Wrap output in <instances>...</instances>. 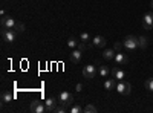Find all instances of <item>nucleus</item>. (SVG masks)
Masks as SVG:
<instances>
[{
	"mask_svg": "<svg viewBox=\"0 0 153 113\" xmlns=\"http://www.w3.org/2000/svg\"><path fill=\"white\" fill-rule=\"evenodd\" d=\"M76 47H78V49H80L81 52H84L87 46H86V43H84V41H80V43H78V46H76Z\"/></svg>",
	"mask_w": 153,
	"mask_h": 113,
	"instance_id": "bb28decb",
	"label": "nucleus"
},
{
	"mask_svg": "<svg viewBox=\"0 0 153 113\" xmlns=\"http://www.w3.org/2000/svg\"><path fill=\"white\" fill-rule=\"evenodd\" d=\"M95 112H97V107L95 106H92V104L84 106V113H95Z\"/></svg>",
	"mask_w": 153,
	"mask_h": 113,
	"instance_id": "412c9836",
	"label": "nucleus"
},
{
	"mask_svg": "<svg viewBox=\"0 0 153 113\" xmlns=\"http://www.w3.org/2000/svg\"><path fill=\"white\" fill-rule=\"evenodd\" d=\"M14 29H16L17 32H23V31H25V24H23L22 21H17L16 26H14Z\"/></svg>",
	"mask_w": 153,
	"mask_h": 113,
	"instance_id": "393cba45",
	"label": "nucleus"
},
{
	"mask_svg": "<svg viewBox=\"0 0 153 113\" xmlns=\"http://www.w3.org/2000/svg\"><path fill=\"white\" fill-rule=\"evenodd\" d=\"M81 89H83V86H81V84H76V90H78V92H80Z\"/></svg>",
	"mask_w": 153,
	"mask_h": 113,
	"instance_id": "cd10ccee",
	"label": "nucleus"
},
{
	"mask_svg": "<svg viewBox=\"0 0 153 113\" xmlns=\"http://www.w3.org/2000/svg\"><path fill=\"white\" fill-rule=\"evenodd\" d=\"M152 8H153V0H152Z\"/></svg>",
	"mask_w": 153,
	"mask_h": 113,
	"instance_id": "c85d7f7f",
	"label": "nucleus"
},
{
	"mask_svg": "<svg viewBox=\"0 0 153 113\" xmlns=\"http://www.w3.org/2000/svg\"><path fill=\"white\" fill-rule=\"evenodd\" d=\"M78 43H80V41L76 40L75 37H71V38L68 40V46H69V47H72V49H74V47H76V46H78Z\"/></svg>",
	"mask_w": 153,
	"mask_h": 113,
	"instance_id": "aec40b11",
	"label": "nucleus"
},
{
	"mask_svg": "<svg viewBox=\"0 0 153 113\" xmlns=\"http://www.w3.org/2000/svg\"><path fill=\"white\" fill-rule=\"evenodd\" d=\"M123 44H124V47L127 49V51H135V49L139 47L138 37H135V35H127L126 38H124V41H123Z\"/></svg>",
	"mask_w": 153,
	"mask_h": 113,
	"instance_id": "f257e3e1",
	"label": "nucleus"
},
{
	"mask_svg": "<svg viewBox=\"0 0 153 113\" xmlns=\"http://www.w3.org/2000/svg\"><path fill=\"white\" fill-rule=\"evenodd\" d=\"M68 110V107H65V106H61L60 103H58V106L54 109V113H65Z\"/></svg>",
	"mask_w": 153,
	"mask_h": 113,
	"instance_id": "4be33fe9",
	"label": "nucleus"
},
{
	"mask_svg": "<svg viewBox=\"0 0 153 113\" xmlns=\"http://www.w3.org/2000/svg\"><path fill=\"white\" fill-rule=\"evenodd\" d=\"M113 60H115V63H117V64H120V66L127 64V63H129V57H127L126 54H123L121 51L115 54V58H113Z\"/></svg>",
	"mask_w": 153,
	"mask_h": 113,
	"instance_id": "9d476101",
	"label": "nucleus"
},
{
	"mask_svg": "<svg viewBox=\"0 0 153 113\" xmlns=\"http://www.w3.org/2000/svg\"><path fill=\"white\" fill-rule=\"evenodd\" d=\"M123 46H124L123 43H120V41H117V43H115V44H113V49H115V51H117V52H120V51H121V49H123Z\"/></svg>",
	"mask_w": 153,
	"mask_h": 113,
	"instance_id": "a878e982",
	"label": "nucleus"
},
{
	"mask_svg": "<svg viewBox=\"0 0 153 113\" xmlns=\"http://www.w3.org/2000/svg\"><path fill=\"white\" fill-rule=\"evenodd\" d=\"M106 43H107V40L103 35H95L94 40H92V46H95V47H104Z\"/></svg>",
	"mask_w": 153,
	"mask_h": 113,
	"instance_id": "9b49d317",
	"label": "nucleus"
},
{
	"mask_svg": "<svg viewBox=\"0 0 153 113\" xmlns=\"http://www.w3.org/2000/svg\"><path fill=\"white\" fill-rule=\"evenodd\" d=\"M58 103L61 106H65V107H72V104H74V95L66 92V90H63L60 93V96H58Z\"/></svg>",
	"mask_w": 153,
	"mask_h": 113,
	"instance_id": "f03ea898",
	"label": "nucleus"
},
{
	"mask_svg": "<svg viewBox=\"0 0 153 113\" xmlns=\"http://www.w3.org/2000/svg\"><path fill=\"white\" fill-rule=\"evenodd\" d=\"M109 73H110V70H109L107 66H100V75H101L103 78H107Z\"/></svg>",
	"mask_w": 153,
	"mask_h": 113,
	"instance_id": "6ab92c4d",
	"label": "nucleus"
},
{
	"mask_svg": "<svg viewBox=\"0 0 153 113\" xmlns=\"http://www.w3.org/2000/svg\"><path fill=\"white\" fill-rule=\"evenodd\" d=\"M45 106H46V112H54V109L58 106V99H57L55 96H49V98L46 99Z\"/></svg>",
	"mask_w": 153,
	"mask_h": 113,
	"instance_id": "1a4fd4ad",
	"label": "nucleus"
},
{
	"mask_svg": "<svg viewBox=\"0 0 153 113\" xmlns=\"http://www.w3.org/2000/svg\"><path fill=\"white\" fill-rule=\"evenodd\" d=\"M81 57H83V52L80 51L78 47H76L75 51H72V52H71V61H72V63H75V64H78V63L81 61Z\"/></svg>",
	"mask_w": 153,
	"mask_h": 113,
	"instance_id": "ddd939ff",
	"label": "nucleus"
},
{
	"mask_svg": "<svg viewBox=\"0 0 153 113\" xmlns=\"http://www.w3.org/2000/svg\"><path fill=\"white\" fill-rule=\"evenodd\" d=\"M2 38L6 43H14L17 38V31L16 29H8V28H2Z\"/></svg>",
	"mask_w": 153,
	"mask_h": 113,
	"instance_id": "7ed1b4c3",
	"label": "nucleus"
},
{
	"mask_svg": "<svg viewBox=\"0 0 153 113\" xmlns=\"http://www.w3.org/2000/svg\"><path fill=\"white\" fill-rule=\"evenodd\" d=\"M115 54H117L115 49H106V51L103 52V58L104 60H113L115 58Z\"/></svg>",
	"mask_w": 153,
	"mask_h": 113,
	"instance_id": "dca6fc26",
	"label": "nucleus"
},
{
	"mask_svg": "<svg viewBox=\"0 0 153 113\" xmlns=\"http://www.w3.org/2000/svg\"><path fill=\"white\" fill-rule=\"evenodd\" d=\"M117 90H118L121 95H130V92H132V84L127 83V81H124V80H121V81L117 83Z\"/></svg>",
	"mask_w": 153,
	"mask_h": 113,
	"instance_id": "20e7f679",
	"label": "nucleus"
},
{
	"mask_svg": "<svg viewBox=\"0 0 153 113\" xmlns=\"http://www.w3.org/2000/svg\"><path fill=\"white\" fill-rule=\"evenodd\" d=\"M69 110H71V113H83L84 112V107L80 106V104H75V106L69 107Z\"/></svg>",
	"mask_w": 153,
	"mask_h": 113,
	"instance_id": "f3484780",
	"label": "nucleus"
},
{
	"mask_svg": "<svg viewBox=\"0 0 153 113\" xmlns=\"http://www.w3.org/2000/svg\"><path fill=\"white\" fill-rule=\"evenodd\" d=\"M138 43H139V47H141V49H146L147 44H149V38H147V37H139Z\"/></svg>",
	"mask_w": 153,
	"mask_h": 113,
	"instance_id": "a211bd4d",
	"label": "nucleus"
},
{
	"mask_svg": "<svg viewBox=\"0 0 153 113\" xmlns=\"http://www.w3.org/2000/svg\"><path fill=\"white\" fill-rule=\"evenodd\" d=\"M143 26H144V29H153V12H147V14H144Z\"/></svg>",
	"mask_w": 153,
	"mask_h": 113,
	"instance_id": "6e6552de",
	"label": "nucleus"
},
{
	"mask_svg": "<svg viewBox=\"0 0 153 113\" xmlns=\"http://www.w3.org/2000/svg\"><path fill=\"white\" fill-rule=\"evenodd\" d=\"M95 73H97V69H95L94 64H87V66L83 67V77L87 78V80L95 78Z\"/></svg>",
	"mask_w": 153,
	"mask_h": 113,
	"instance_id": "39448f33",
	"label": "nucleus"
},
{
	"mask_svg": "<svg viewBox=\"0 0 153 113\" xmlns=\"http://www.w3.org/2000/svg\"><path fill=\"white\" fill-rule=\"evenodd\" d=\"M12 99H14V95H12L11 92L5 90V92L2 93V103H3V104H9Z\"/></svg>",
	"mask_w": 153,
	"mask_h": 113,
	"instance_id": "4468645a",
	"label": "nucleus"
},
{
	"mask_svg": "<svg viewBox=\"0 0 153 113\" xmlns=\"http://www.w3.org/2000/svg\"><path fill=\"white\" fill-rule=\"evenodd\" d=\"M31 112L32 113H45L46 112V106L42 101H32L31 103Z\"/></svg>",
	"mask_w": 153,
	"mask_h": 113,
	"instance_id": "423d86ee",
	"label": "nucleus"
},
{
	"mask_svg": "<svg viewBox=\"0 0 153 113\" xmlns=\"http://www.w3.org/2000/svg\"><path fill=\"white\" fill-rule=\"evenodd\" d=\"M80 40L84 41V43L91 40V35H89V32H81V34H80Z\"/></svg>",
	"mask_w": 153,
	"mask_h": 113,
	"instance_id": "b1692460",
	"label": "nucleus"
},
{
	"mask_svg": "<svg viewBox=\"0 0 153 113\" xmlns=\"http://www.w3.org/2000/svg\"><path fill=\"white\" fill-rule=\"evenodd\" d=\"M104 89L106 90H113V89H117V81H115L113 78H109L104 81Z\"/></svg>",
	"mask_w": 153,
	"mask_h": 113,
	"instance_id": "2eb2a0df",
	"label": "nucleus"
},
{
	"mask_svg": "<svg viewBox=\"0 0 153 113\" xmlns=\"http://www.w3.org/2000/svg\"><path fill=\"white\" fill-rule=\"evenodd\" d=\"M110 73H112V77H113L115 80H118V81H121V80L126 78V72L121 70V69H118V67H113V69L110 70Z\"/></svg>",
	"mask_w": 153,
	"mask_h": 113,
	"instance_id": "f8f14e48",
	"label": "nucleus"
},
{
	"mask_svg": "<svg viewBox=\"0 0 153 113\" xmlns=\"http://www.w3.org/2000/svg\"><path fill=\"white\" fill-rule=\"evenodd\" d=\"M146 89L153 93V78H149V80L146 81Z\"/></svg>",
	"mask_w": 153,
	"mask_h": 113,
	"instance_id": "5701e85b",
	"label": "nucleus"
},
{
	"mask_svg": "<svg viewBox=\"0 0 153 113\" xmlns=\"http://www.w3.org/2000/svg\"><path fill=\"white\" fill-rule=\"evenodd\" d=\"M16 23H17V21L14 20V17H11V16H3V17H2V28L14 29Z\"/></svg>",
	"mask_w": 153,
	"mask_h": 113,
	"instance_id": "0eeeda50",
	"label": "nucleus"
}]
</instances>
